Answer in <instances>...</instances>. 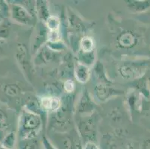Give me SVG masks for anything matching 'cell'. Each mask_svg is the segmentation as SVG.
Returning <instances> with one entry per match:
<instances>
[{
	"instance_id": "1",
	"label": "cell",
	"mask_w": 150,
	"mask_h": 149,
	"mask_svg": "<svg viewBox=\"0 0 150 149\" xmlns=\"http://www.w3.org/2000/svg\"><path fill=\"white\" fill-rule=\"evenodd\" d=\"M41 127V119L36 113L25 110L20 120V136L24 140L32 139L38 135Z\"/></svg>"
},
{
	"instance_id": "2",
	"label": "cell",
	"mask_w": 150,
	"mask_h": 149,
	"mask_svg": "<svg viewBox=\"0 0 150 149\" xmlns=\"http://www.w3.org/2000/svg\"><path fill=\"white\" fill-rule=\"evenodd\" d=\"M13 16L17 21L20 23H25V24H28L31 23V17L29 13L26 11L25 8H22L20 6H15L13 8Z\"/></svg>"
},
{
	"instance_id": "3",
	"label": "cell",
	"mask_w": 150,
	"mask_h": 149,
	"mask_svg": "<svg viewBox=\"0 0 150 149\" xmlns=\"http://www.w3.org/2000/svg\"><path fill=\"white\" fill-rule=\"evenodd\" d=\"M41 105L47 110H57L61 106V101L56 97H44L41 99Z\"/></svg>"
},
{
	"instance_id": "4",
	"label": "cell",
	"mask_w": 150,
	"mask_h": 149,
	"mask_svg": "<svg viewBox=\"0 0 150 149\" xmlns=\"http://www.w3.org/2000/svg\"><path fill=\"white\" fill-rule=\"evenodd\" d=\"M56 149H75L74 145L70 138L60 136L54 139V144H52Z\"/></svg>"
},
{
	"instance_id": "5",
	"label": "cell",
	"mask_w": 150,
	"mask_h": 149,
	"mask_svg": "<svg viewBox=\"0 0 150 149\" xmlns=\"http://www.w3.org/2000/svg\"><path fill=\"white\" fill-rule=\"evenodd\" d=\"M76 78L80 82L84 83L88 81L90 76L89 69L88 67H86L84 64H79L76 69Z\"/></svg>"
},
{
	"instance_id": "6",
	"label": "cell",
	"mask_w": 150,
	"mask_h": 149,
	"mask_svg": "<svg viewBox=\"0 0 150 149\" xmlns=\"http://www.w3.org/2000/svg\"><path fill=\"white\" fill-rule=\"evenodd\" d=\"M134 40H135V38L132 34L125 33L120 37L119 39V43L123 47H130L134 44Z\"/></svg>"
},
{
	"instance_id": "7",
	"label": "cell",
	"mask_w": 150,
	"mask_h": 149,
	"mask_svg": "<svg viewBox=\"0 0 150 149\" xmlns=\"http://www.w3.org/2000/svg\"><path fill=\"white\" fill-rule=\"evenodd\" d=\"M93 41L89 37H84L81 41V49L83 52H91L93 51Z\"/></svg>"
},
{
	"instance_id": "8",
	"label": "cell",
	"mask_w": 150,
	"mask_h": 149,
	"mask_svg": "<svg viewBox=\"0 0 150 149\" xmlns=\"http://www.w3.org/2000/svg\"><path fill=\"white\" fill-rule=\"evenodd\" d=\"M47 25L50 28V31H57L58 30V27L60 25L59 19L57 18L56 16H50L47 20Z\"/></svg>"
},
{
	"instance_id": "9",
	"label": "cell",
	"mask_w": 150,
	"mask_h": 149,
	"mask_svg": "<svg viewBox=\"0 0 150 149\" xmlns=\"http://www.w3.org/2000/svg\"><path fill=\"white\" fill-rule=\"evenodd\" d=\"M25 143L21 146V149H36V143L32 139H26Z\"/></svg>"
},
{
	"instance_id": "10",
	"label": "cell",
	"mask_w": 150,
	"mask_h": 149,
	"mask_svg": "<svg viewBox=\"0 0 150 149\" xmlns=\"http://www.w3.org/2000/svg\"><path fill=\"white\" fill-rule=\"evenodd\" d=\"M74 87H75V85H74V83H73V81L68 80L67 81L65 82L64 88H65V90H66L67 92H68V93L73 92V90H74Z\"/></svg>"
},
{
	"instance_id": "11",
	"label": "cell",
	"mask_w": 150,
	"mask_h": 149,
	"mask_svg": "<svg viewBox=\"0 0 150 149\" xmlns=\"http://www.w3.org/2000/svg\"><path fill=\"white\" fill-rule=\"evenodd\" d=\"M43 147H44V149H56L54 148V146L52 144V143H50L48 139H46V137L43 138Z\"/></svg>"
},
{
	"instance_id": "12",
	"label": "cell",
	"mask_w": 150,
	"mask_h": 149,
	"mask_svg": "<svg viewBox=\"0 0 150 149\" xmlns=\"http://www.w3.org/2000/svg\"><path fill=\"white\" fill-rule=\"evenodd\" d=\"M82 149H99L93 142H88L84 144Z\"/></svg>"
},
{
	"instance_id": "13",
	"label": "cell",
	"mask_w": 150,
	"mask_h": 149,
	"mask_svg": "<svg viewBox=\"0 0 150 149\" xmlns=\"http://www.w3.org/2000/svg\"><path fill=\"white\" fill-rule=\"evenodd\" d=\"M0 149H9V148H5V146L1 145H0Z\"/></svg>"
}]
</instances>
